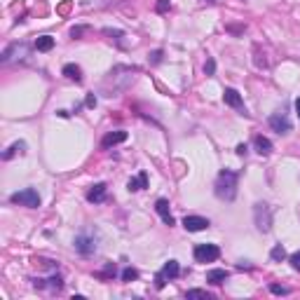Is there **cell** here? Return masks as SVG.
<instances>
[{
  "instance_id": "obj_1",
  "label": "cell",
  "mask_w": 300,
  "mask_h": 300,
  "mask_svg": "<svg viewBox=\"0 0 300 300\" xmlns=\"http://www.w3.org/2000/svg\"><path fill=\"white\" fill-rule=\"evenodd\" d=\"M213 193L218 200H225V202H232L235 195H237V174L235 171H221L216 183H213Z\"/></svg>"
},
{
  "instance_id": "obj_2",
  "label": "cell",
  "mask_w": 300,
  "mask_h": 300,
  "mask_svg": "<svg viewBox=\"0 0 300 300\" xmlns=\"http://www.w3.org/2000/svg\"><path fill=\"white\" fill-rule=\"evenodd\" d=\"M12 204H21V206H28V209H38L40 206V195H38L36 188H24L9 197Z\"/></svg>"
},
{
  "instance_id": "obj_3",
  "label": "cell",
  "mask_w": 300,
  "mask_h": 300,
  "mask_svg": "<svg viewBox=\"0 0 300 300\" xmlns=\"http://www.w3.org/2000/svg\"><path fill=\"white\" fill-rule=\"evenodd\" d=\"M253 221H256V228L260 232H267L272 228V211H270V206L265 202H258L253 206Z\"/></svg>"
},
{
  "instance_id": "obj_4",
  "label": "cell",
  "mask_w": 300,
  "mask_h": 300,
  "mask_svg": "<svg viewBox=\"0 0 300 300\" xmlns=\"http://www.w3.org/2000/svg\"><path fill=\"white\" fill-rule=\"evenodd\" d=\"M193 253L197 263H213L216 258L221 256V249L216 247V244H197Z\"/></svg>"
},
{
  "instance_id": "obj_5",
  "label": "cell",
  "mask_w": 300,
  "mask_h": 300,
  "mask_svg": "<svg viewBox=\"0 0 300 300\" xmlns=\"http://www.w3.org/2000/svg\"><path fill=\"white\" fill-rule=\"evenodd\" d=\"M178 274H181V267H178L176 260H167V263H164V267H162V272H159L157 279H155L157 289H162V286H164V279H176Z\"/></svg>"
},
{
  "instance_id": "obj_6",
  "label": "cell",
  "mask_w": 300,
  "mask_h": 300,
  "mask_svg": "<svg viewBox=\"0 0 300 300\" xmlns=\"http://www.w3.org/2000/svg\"><path fill=\"white\" fill-rule=\"evenodd\" d=\"M75 249H78V253H82V256H89V253L97 251V239L92 237V235H87V232H82V235L75 237Z\"/></svg>"
},
{
  "instance_id": "obj_7",
  "label": "cell",
  "mask_w": 300,
  "mask_h": 300,
  "mask_svg": "<svg viewBox=\"0 0 300 300\" xmlns=\"http://www.w3.org/2000/svg\"><path fill=\"white\" fill-rule=\"evenodd\" d=\"M270 127H272L277 134H289L291 132V120H289L284 113H274L272 117H270Z\"/></svg>"
},
{
  "instance_id": "obj_8",
  "label": "cell",
  "mask_w": 300,
  "mask_h": 300,
  "mask_svg": "<svg viewBox=\"0 0 300 300\" xmlns=\"http://www.w3.org/2000/svg\"><path fill=\"white\" fill-rule=\"evenodd\" d=\"M183 228H186L188 232H200V230L209 228V221H206V218H202V216H186Z\"/></svg>"
},
{
  "instance_id": "obj_9",
  "label": "cell",
  "mask_w": 300,
  "mask_h": 300,
  "mask_svg": "<svg viewBox=\"0 0 300 300\" xmlns=\"http://www.w3.org/2000/svg\"><path fill=\"white\" fill-rule=\"evenodd\" d=\"M223 101H225L228 106L237 108V110H244V101H242V97H239L237 89H232V87L225 89V92H223ZM244 113H247V110H244Z\"/></svg>"
},
{
  "instance_id": "obj_10",
  "label": "cell",
  "mask_w": 300,
  "mask_h": 300,
  "mask_svg": "<svg viewBox=\"0 0 300 300\" xmlns=\"http://www.w3.org/2000/svg\"><path fill=\"white\" fill-rule=\"evenodd\" d=\"M155 211L162 216V221L167 223V225H174V216H171V211H169L167 200H157V202H155Z\"/></svg>"
},
{
  "instance_id": "obj_11",
  "label": "cell",
  "mask_w": 300,
  "mask_h": 300,
  "mask_svg": "<svg viewBox=\"0 0 300 300\" xmlns=\"http://www.w3.org/2000/svg\"><path fill=\"white\" fill-rule=\"evenodd\" d=\"M122 141H127V132H110V134H106L103 136V141H101V146L103 148H110V146H117V143H122Z\"/></svg>"
},
{
  "instance_id": "obj_12",
  "label": "cell",
  "mask_w": 300,
  "mask_h": 300,
  "mask_svg": "<svg viewBox=\"0 0 300 300\" xmlns=\"http://www.w3.org/2000/svg\"><path fill=\"white\" fill-rule=\"evenodd\" d=\"M87 200L89 202H103L106 200V183H97V186H92V190L87 193Z\"/></svg>"
},
{
  "instance_id": "obj_13",
  "label": "cell",
  "mask_w": 300,
  "mask_h": 300,
  "mask_svg": "<svg viewBox=\"0 0 300 300\" xmlns=\"http://www.w3.org/2000/svg\"><path fill=\"white\" fill-rule=\"evenodd\" d=\"M127 188H129L132 193H136V190H143V188H148V174H146V171H141L139 176L129 178V183H127Z\"/></svg>"
},
{
  "instance_id": "obj_14",
  "label": "cell",
  "mask_w": 300,
  "mask_h": 300,
  "mask_svg": "<svg viewBox=\"0 0 300 300\" xmlns=\"http://www.w3.org/2000/svg\"><path fill=\"white\" fill-rule=\"evenodd\" d=\"M253 146H256L258 155H270L272 152V143H270V139H265V136H256L253 139Z\"/></svg>"
},
{
  "instance_id": "obj_15",
  "label": "cell",
  "mask_w": 300,
  "mask_h": 300,
  "mask_svg": "<svg viewBox=\"0 0 300 300\" xmlns=\"http://www.w3.org/2000/svg\"><path fill=\"white\" fill-rule=\"evenodd\" d=\"M61 73L68 80H73V82H82V71H80V66H75V63H66Z\"/></svg>"
},
{
  "instance_id": "obj_16",
  "label": "cell",
  "mask_w": 300,
  "mask_h": 300,
  "mask_svg": "<svg viewBox=\"0 0 300 300\" xmlns=\"http://www.w3.org/2000/svg\"><path fill=\"white\" fill-rule=\"evenodd\" d=\"M225 279H228V272H225V270H209V272H206V282L216 284V286L223 284Z\"/></svg>"
},
{
  "instance_id": "obj_17",
  "label": "cell",
  "mask_w": 300,
  "mask_h": 300,
  "mask_svg": "<svg viewBox=\"0 0 300 300\" xmlns=\"http://www.w3.org/2000/svg\"><path fill=\"white\" fill-rule=\"evenodd\" d=\"M54 47V38L52 36H40L36 40V50L38 52H50Z\"/></svg>"
},
{
  "instance_id": "obj_18",
  "label": "cell",
  "mask_w": 300,
  "mask_h": 300,
  "mask_svg": "<svg viewBox=\"0 0 300 300\" xmlns=\"http://www.w3.org/2000/svg\"><path fill=\"white\" fill-rule=\"evenodd\" d=\"M24 148H26V143H24V141L12 143V146H9V148L2 152V159H12L14 155H17V152H24Z\"/></svg>"
},
{
  "instance_id": "obj_19",
  "label": "cell",
  "mask_w": 300,
  "mask_h": 300,
  "mask_svg": "<svg viewBox=\"0 0 300 300\" xmlns=\"http://www.w3.org/2000/svg\"><path fill=\"white\" fill-rule=\"evenodd\" d=\"M270 258H272V260H277V263L286 258V251H284L282 244H274V249H272V253H270Z\"/></svg>"
},
{
  "instance_id": "obj_20",
  "label": "cell",
  "mask_w": 300,
  "mask_h": 300,
  "mask_svg": "<svg viewBox=\"0 0 300 300\" xmlns=\"http://www.w3.org/2000/svg\"><path fill=\"white\" fill-rule=\"evenodd\" d=\"M103 33H106V36H110V40H113V38H115V40H117V43H120V45H124V43H122V38H124V33H122V31H113V28H106Z\"/></svg>"
},
{
  "instance_id": "obj_21",
  "label": "cell",
  "mask_w": 300,
  "mask_h": 300,
  "mask_svg": "<svg viewBox=\"0 0 300 300\" xmlns=\"http://www.w3.org/2000/svg\"><path fill=\"white\" fill-rule=\"evenodd\" d=\"M122 279H124V282H132V279H139V272H136L134 267H127V270L122 272Z\"/></svg>"
},
{
  "instance_id": "obj_22",
  "label": "cell",
  "mask_w": 300,
  "mask_h": 300,
  "mask_svg": "<svg viewBox=\"0 0 300 300\" xmlns=\"http://www.w3.org/2000/svg\"><path fill=\"white\" fill-rule=\"evenodd\" d=\"M270 291L274 293V296H289V289H286V286H279V284H272V286H270Z\"/></svg>"
},
{
  "instance_id": "obj_23",
  "label": "cell",
  "mask_w": 300,
  "mask_h": 300,
  "mask_svg": "<svg viewBox=\"0 0 300 300\" xmlns=\"http://www.w3.org/2000/svg\"><path fill=\"white\" fill-rule=\"evenodd\" d=\"M186 296H188V298H206V300H209V293H206V291H200V289H190Z\"/></svg>"
},
{
  "instance_id": "obj_24",
  "label": "cell",
  "mask_w": 300,
  "mask_h": 300,
  "mask_svg": "<svg viewBox=\"0 0 300 300\" xmlns=\"http://www.w3.org/2000/svg\"><path fill=\"white\" fill-rule=\"evenodd\" d=\"M169 7H171V0H157V5H155V9H157L159 14H164Z\"/></svg>"
},
{
  "instance_id": "obj_25",
  "label": "cell",
  "mask_w": 300,
  "mask_h": 300,
  "mask_svg": "<svg viewBox=\"0 0 300 300\" xmlns=\"http://www.w3.org/2000/svg\"><path fill=\"white\" fill-rule=\"evenodd\" d=\"M289 260H291V267H293V270H296V272H300V251H296V253H293Z\"/></svg>"
},
{
  "instance_id": "obj_26",
  "label": "cell",
  "mask_w": 300,
  "mask_h": 300,
  "mask_svg": "<svg viewBox=\"0 0 300 300\" xmlns=\"http://www.w3.org/2000/svg\"><path fill=\"white\" fill-rule=\"evenodd\" d=\"M213 71H216V61H213V59H206V63H204V73H206V75H213Z\"/></svg>"
},
{
  "instance_id": "obj_27",
  "label": "cell",
  "mask_w": 300,
  "mask_h": 300,
  "mask_svg": "<svg viewBox=\"0 0 300 300\" xmlns=\"http://www.w3.org/2000/svg\"><path fill=\"white\" fill-rule=\"evenodd\" d=\"M85 31H87V26H75V28H71V36L73 38H80Z\"/></svg>"
},
{
  "instance_id": "obj_28",
  "label": "cell",
  "mask_w": 300,
  "mask_h": 300,
  "mask_svg": "<svg viewBox=\"0 0 300 300\" xmlns=\"http://www.w3.org/2000/svg\"><path fill=\"white\" fill-rule=\"evenodd\" d=\"M159 59H162V50H155V52L150 54V61L152 63H159Z\"/></svg>"
},
{
  "instance_id": "obj_29",
  "label": "cell",
  "mask_w": 300,
  "mask_h": 300,
  "mask_svg": "<svg viewBox=\"0 0 300 300\" xmlns=\"http://www.w3.org/2000/svg\"><path fill=\"white\" fill-rule=\"evenodd\" d=\"M87 106H89V108L97 106V97H94V94H92V97H87Z\"/></svg>"
},
{
  "instance_id": "obj_30",
  "label": "cell",
  "mask_w": 300,
  "mask_h": 300,
  "mask_svg": "<svg viewBox=\"0 0 300 300\" xmlns=\"http://www.w3.org/2000/svg\"><path fill=\"white\" fill-rule=\"evenodd\" d=\"M237 155H247V146H237Z\"/></svg>"
},
{
  "instance_id": "obj_31",
  "label": "cell",
  "mask_w": 300,
  "mask_h": 300,
  "mask_svg": "<svg viewBox=\"0 0 300 300\" xmlns=\"http://www.w3.org/2000/svg\"><path fill=\"white\" fill-rule=\"evenodd\" d=\"M296 113H298V117H300V97L296 99Z\"/></svg>"
},
{
  "instance_id": "obj_32",
  "label": "cell",
  "mask_w": 300,
  "mask_h": 300,
  "mask_svg": "<svg viewBox=\"0 0 300 300\" xmlns=\"http://www.w3.org/2000/svg\"><path fill=\"white\" fill-rule=\"evenodd\" d=\"M204 2H218V0H204Z\"/></svg>"
}]
</instances>
